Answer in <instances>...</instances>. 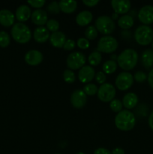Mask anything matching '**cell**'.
Listing matches in <instances>:
<instances>
[{"label":"cell","instance_id":"obj_1","mask_svg":"<svg viewBox=\"0 0 153 154\" xmlns=\"http://www.w3.org/2000/svg\"><path fill=\"white\" fill-rule=\"evenodd\" d=\"M138 58V54L135 50L128 48L117 57V64L124 71L131 70L137 64Z\"/></svg>","mask_w":153,"mask_h":154},{"label":"cell","instance_id":"obj_2","mask_svg":"<svg viewBox=\"0 0 153 154\" xmlns=\"http://www.w3.org/2000/svg\"><path fill=\"white\" fill-rule=\"evenodd\" d=\"M136 124L135 115L129 110H122L115 117V125L122 131H130Z\"/></svg>","mask_w":153,"mask_h":154},{"label":"cell","instance_id":"obj_3","mask_svg":"<svg viewBox=\"0 0 153 154\" xmlns=\"http://www.w3.org/2000/svg\"><path fill=\"white\" fill-rule=\"evenodd\" d=\"M11 36L14 41L20 44H26L32 38L30 29L22 23H14L11 29Z\"/></svg>","mask_w":153,"mask_h":154},{"label":"cell","instance_id":"obj_4","mask_svg":"<svg viewBox=\"0 0 153 154\" xmlns=\"http://www.w3.org/2000/svg\"><path fill=\"white\" fill-rule=\"evenodd\" d=\"M134 38L139 45L146 46L153 41V29L146 25L138 26L134 31Z\"/></svg>","mask_w":153,"mask_h":154},{"label":"cell","instance_id":"obj_5","mask_svg":"<svg viewBox=\"0 0 153 154\" xmlns=\"http://www.w3.org/2000/svg\"><path fill=\"white\" fill-rule=\"evenodd\" d=\"M115 23L109 16L102 15L98 17L95 20V28L99 32L103 35H110L115 29Z\"/></svg>","mask_w":153,"mask_h":154},{"label":"cell","instance_id":"obj_6","mask_svg":"<svg viewBox=\"0 0 153 154\" xmlns=\"http://www.w3.org/2000/svg\"><path fill=\"white\" fill-rule=\"evenodd\" d=\"M118 42L112 36H103L99 39L97 45V51L100 53L112 54L118 48Z\"/></svg>","mask_w":153,"mask_h":154},{"label":"cell","instance_id":"obj_7","mask_svg":"<svg viewBox=\"0 0 153 154\" xmlns=\"http://www.w3.org/2000/svg\"><path fill=\"white\" fill-rule=\"evenodd\" d=\"M86 57L80 52H73L69 54L66 60V64L70 70H76L83 67L86 63Z\"/></svg>","mask_w":153,"mask_h":154},{"label":"cell","instance_id":"obj_8","mask_svg":"<svg viewBox=\"0 0 153 154\" xmlns=\"http://www.w3.org/2000/svg\"><path fill=\"white\" fill-rule=\"evenodd\" d=\"M98 97L101 102H109L113 100L116 96V89L112 84L110 83L100 85L98 90Z\"/></svg>","mask_w":153,"mask_h":154},{"label":"cell","instance_id":"obj_9","mask_svg":"<svg viewBox=\"0 0 153 154\" xmlns=\"http://www.w3.org/2000/svg\"><path fill=\"white\" fill-rule=\"evenodd\" d=\"M115 83L118 90L121 91H124L131 87L134 83V77L129 72H121L116 77Z\"/></svg>","mask_w":153,"mask_h":154},{"label":"cell","instance_id":"obj_10","mask_svg":"<svg viewBox=\"0 0 153 154\" xmlns=\"http://www.w3.org/2000/svg\"><path fill=\"white\" fill-rule=\"evenodd\" d=\"M138 19L144 25L148 26L153 23V5H147L140 9L138 12Z\"/></svg>","mask_w":153,"mask_h":154},{"label":"cell","instance_id":"obj_11","mask_svg":"<svg viewBox=\"0 0 153 154\" xmlns=\"http://www.w3.org/2000/svg\"><path fill=\"white\" fill-rule=\"evenodd\" d=\"M87 102V96L82 90H76L70 96V103L74 108L80 109L86 105Z\"/></svg>","mask_w":153,"mask_h":154},{"label":"cell","instance_id":"obj_12","mask_svg":"<svg viewBox=\"0 0 153 154\" xmlns=\"http://www.w3.org/2000/svg\"><path fill=\"white\" fill-rule=\"evenodd\" d=\"M95 76V72L92 66H84L78 72V79L83 84H88Z\"/></svg>","mask_w":153,"mask_h":154},{"label":"cell","instance_id":"obj_13","mask_svg":"<svg viewBox=\"0 0 153 154\" xmlns=\"http://www.w3.org/2000/svg\"><path fill=\"white\" fill-rule=\"evenodd\" d=\"M26 63L32 66H35L41 63L43 61V54L40 51L37 50L28 51L24 57Z\"/></svg>","mask_w":153,"mask_h":154},{"label":"cell","instance_id":"obj_14","mask_svg":"<svg viewBox=\"0 0 153 154\" xmlns=\"http://www.w3.org/2000/svg\"><path fill=\"white\" fill-rule=\"evenodd\" d=\"M111 6L117 14H124L130 11V2L128 0H112Z\"/></svg>","mask_w":153,"mask_h":154},{"label":"cell","instance_id":"obj_15","mask_svg":"<svg viewBox=\"0 0 153 154\" xmlns=\"http://www.w3.org/2000/svg\"><path fill=\"white\" fill-rule=\"evenodd\" d=\"M32 21L35 25L39 26H43L46 24L47 20V13L43 9H37L32 13L31 15Z\"/></svg>","mask_w":153,"mask_h":154},{"label":"cell","instance_id":"obj_16","mask_svg":"<svg viewBox=\"0 0 153 154\" xmlns=\"http://www.w3.org/2000/svg\"><path fill=\"white\" fill-rule=\"evenodd\" d=\"M15 16L10 10L2 9L0 10V24L3 26L9 27L14 25Z\"/></svg>","mask_w":153,"mask_h":154},{"label":"cell","instance_id":"obj_17","mask_svg":"<svg viewBox=\"0 0 153 154\" xmlns=\"http://www.w3.org/2000/svg\"><path fill=\"white\" fill-rule=\"evenodd\" d=\"M66 35L62 32L57 31L52 32L50 35V42L53 47L57 48H62L64 46L66 42Z\"/></svg>","mask_w":153,"mask_h":154},{"label":"cell","instance_id":"obj_18","mask_svg":"<svg viewBox=\"0 0 153 154\" xmlns=\"http://www.w3.org/2000/svg\"><path fill=\"white\" fill-rule=\"evenodd\" d=\"M49 30L44 26H38L34 29L33 32V38L38 43H45L50 38Z\"/></svg>","mask_w":153,"mask_h":154},{"label":"cell","instance_id":"obj_19","mask_svg":"<svg viewBox=\"0 0 153 154\" xmlns=\"http://www.w3.org/2000/svg\"><path fill=\"white\" fill-rule=\"evenodd\" d=\"M32 15L31 9L26 5H20L16 8V12H15V17L16 20L20 21V23L26 22L29 19Z\"/></svg>","mask_w":153,"mask_h":154},{"label":"cell","instance_id":"obj_20","mask_svg":"<svg viewBox=\"0 0 153 154\" xmlns=\"http://www.w3.org/2000/svg\"><path fill=\"white\" fill-rule=\"evenodd\" d=\"M123 106L127 110L134 108L138 103V97L134 93H128L122 99Z\"/></svg>","mask_w":153,"mask_h":154},{"label":"cell","instance_id":"obj_21","mask_svg":"<svg viewBox=\"0 0 153 154\" xmlns=\"http://www.w3.org/2000/svg\"><path fill=\"white\" fill-rule=\"evenodd\" d=\"M93 18L92 14L88 11H82L76 17V23L80 26H86L92 22Z\"/></svg>","mask_w":153,"mask_h":154},{"label":"cell","instance_id":"obj_22","mask_svg":"<svg viewBox=\"0 0 153 154\" xmlns=\"http://www.w3.org/2000/svg\"><path fill=\"white\" fill-rule=\"evenodd\" d=\"M60 11L65 14H72L77 8V2L74 0H62L58 2Z\"/></svg>","mask_w":153,"mask_h":154},{"label":"cell","instance_id":"obj_23","mask_svg":"<svg viewBox=\"0 0 153 154\" xmlns=\"http://www.w3.org/2000/svg\"><path fill=\"white\" fill-rule=\"evenodd\" d=\"M141 63L146 69L153 66V50L146 49L141 54Z\"/></svg>","mask_w":153,"mask_h":154},{"label":"cell","instance_id":"obj_24","mask_svg":"<svg viewBox=\"0 0 153 154\" xmlns=\"http://www.w3.org/2000/svg\"><path fill=\"white\" fill-rule=\"evenodd\" d=\"M134 23V20L132 16L128 14H124L119 17L118 20V25L120 28L123 29H128L131 28Z\"/></svg>","mask_w":153,"mask_h":154},{"label":"cell","instance_id":"obj_25","mask_svg":"<svg viewBox=\"0 0 153 154\" xmlns=\"http://www.w3.org/2000/svg\"><path fill=\"white\" fill-rule=\"evenodd\" d=\"M117 66L118 64L114 60H107L105 62L102 66V69H103L104 73H106L107 75H110V74L114 73L116 71Z\"/></svg>","mask_w":153,"mask_h":154},{"label":"cell","instance_id":"obj_26","mask_svg":"<svg viewBox=\"0 0 153 154\" xmlns=\"http://www.w3.org/2000/svg\"><path fill=\"white\" fill-rule=\"evenodd\" d=\"M102 60L101 54L98 51H93L89 54L88 57V60L89 64L92 66H97L100 63Z\"/></svg>","mask_w":153,"mask_h":154},{"label":"cell","instance_id":"obj_27","mask_svg":"<svg viewBox=\"0 0 153 154\" xmlns=\"http://www.w3.org/2000/svg\"><path fill=\"white\" fill-rule=\"evenodd\" d=\"M86 38L88 40H94L98 37V30L94 26H88L84 32Z\"/></svg>","mask_w":153,"mask_h":154},{"label":"cell","instance_id":"obj_28","mask_svg":"<svg viewBox=\"0 0 153 154\" xmlns=\"http://www.w3.org/2000/svg\"><path fill=\"white\" fill-rule=\"evenodd\" d=\"M63 79L68 84H73L76 81V75L72 70L66 69L63 72Z\"/></svg>","mask_w":153,"mask_h":154},{"label":"cell","instance_id":"obj_29","mask_svg":"<svg viewBox=\"0 0 153 154\" xmlns=\"http://www.w3.org/2000/svg\"><path fill=\"white\" fill-rule=\"evenodd\" d=\"M10 42V35L5 31H0V47L6 48Z\"/></svg>","mask_w":153,"mask_h":154},{"label":"cell","instance_id":"obj_30","mask_svg":"<svg viewBox=\"0 0 153 154\" xmlns=\"http://www.w3.org/2000/svg\"><path fill=\"white\" fill-rule=\"evenodd\" d=\"M98 89L97 86L94 85V84H88L84 86L82 91L86 96H94L98 93Z\"/></svg>","mask_w":153,"mask_h":154},{"label":"cell","instance_id":"obj_31","mask_svg":"<svg viewBox=\"0 0 153 154\" xmlns=\"http://www.w3.org/2000/svg\"><path fill=\"white\" fill-rule=\"evenodd\" d=\"M46 29L49 31L52 32H56L59 29V23L56 20L50 19L46 22Z\"/></svg>","mask_w":153,"mask_h":154},{"label":"cell","instance_id":"obj_32","mask_svg":"<svg viewBox=\"0 0 153 154\" xmlns=\"http://www.w3.org/2000/svg\"><path fill=\"white\" fill-rule=\"evenodd\" d=\"M110 109L112 110V111L118 113L121 111H122L123 105L122 102L120 100H118V99H113V100L110 102Z\"/></svg>","mask_w":153,"mask_h":154},{"label":"cell","instance_id":"obj_33","mask_svg":"<svg viewBox=\"0 0 153 154\" xmlns=\"http://www.w3.org/2000/svg\"><path fill=\"white\" fill-rule=\"evenodd\" d=\"M47 11L52 14H57L60 12V8L57 2H52L47 5Z\"/></svg>","mask_w":153,"mask_h":154},{"label":"cell","instance_id":"obj_34","mask_svg":"<svg viewBox=\"0 0 153 154\" xmlns=\"http://www.w3.org/2000/svg\"><path fill=\"white\" fill-rule=\"evenodd\" d=\"M76 45H77L78 48H80V49L86 50L87 49V48H88L90 44L89 42H88V39L85 38H80L78 39L77 42H76Z\"/></svg>","mask_w":153,"mask_h":154},{"label":"cell","instance_id":"obj_35","mask_svg":"<svg viewBox=\"0 0 153 154\" xmlns=\"http://www.w3.org/2000/svg\"><path fill=\"white\" fill-rule=\"evenodd\" d=\"M134 80L139 83H142L147 79V75H146L144 72H141V71H138V72H135L134 75Z\"/></svg>","mask_w":153,"mask_h":154},{"label":"cell","instance_id":"obj_36","mask_svg":"<svg viewBox=\"0 0 153 154\" xmlns=\"http://www.w3.org/2000/svg\"><path fill=\"white\" fill-rule=\"evenodd\" d=\"M27 2L32 7L35 8L37 9H40V8H42L46 2L44 0H28Z\"/></svg>","mask_w":153,"mask_h":154},{"label":"cell","instance_id":"obj_37","mask_svg":"<svg viewBox=\"0 0 153 154\" xmlns=\"http://www.w3.org/2000/svg\"><path fill=\"white\" fill-rule=\"evenodd\" d=\"M95 81H97V83L100 84H105V81H106V75L103 72H98L95 74Z\"/></svg>","mask_w":153,"mask_h":154},{"label":"cell","instance_id":"obj_38","mask_svg":"<svg viewBox=\"0 0 153 154\" xmlns=\"http://www.w3.org/2000/svg\"><path fill=\"white\" fill-rule=\"evenodd\" d=\"M75 47H76V42L72 39H68V40H66L63 48L65 51H72V50L74 49Z\"/></svg>","mask_w":153,"mask_h":154},{"label":"cell","instance_id":"obj_39","mask_svg":"<svg viewBox=\"0 0 153 154\" xmlns=\"http://www.w3.org/2000/svg\"><path fill=\"white\" fill-rule=\"evenodd\" d=\"M82 3L88 7H94L98 4L99 1L98 0H83Z\"/></svg>","mask_w":153,"mask_h":154},{"label":"cell","instance_id":"obj_40","mask_svg":"<svg viewBox=\"0 0 153 154\" xmlns=\"http://www.w3.org/2000/svg\"><path fill=\"white\" fill-rule=\"evenodd\" d=\"M93 154H112L111 152L109 150L106 148H104V147H99V148L96 149L94 150V153Z\"/></svg>","mask_w":153,"mask_h":154},{"label":"cell","instance_id":"obj_41","mask_svg":"<svg viewBox=\"0 0 153 154\" xmlns=\"http://www.w3.org/2000/svg\"><path fill=\"white\" fill-rule=\"evenodd\" d=\"M147 80H148V83L149 84V86L153 89V68L150 71L149 73H148V77H147Z\"/></svg>","mask_w":153,"mask_h":154},{"label":"cell","instance_id":"obj_42","mask_svg":"<svg viewBox=\"0 0 153 154\" xmlns=\"http://www.w3.org/2000/svg\"><path fill=\"white\" fill-rule=\"evenodd\" d=\"M112 154H124V150L121 147H116L111 152Z\"/></svg>","mask_w":153,"mask_h":154},{"label":"cell","instance_id":"obj_43","mask_svg":"<svg viewBox=\"0 0 153 154\" xmlns=\"http://www.w3.org/2000/svg\"><path fill=\"white\" fill-rule=\"evenodd\" d=\"M148 126L153 130V111L151 113L149 117H148Z\"/></svg>","mask_w":153,"mask_h":154},{"label":"cell","instance_id":"obj_44","mask_svg":"<svg viewBox=\"0 0 153 154\" xmlns=\"http://www.w3.org/2000/svg\"><path fill=\"white\" fill-rule=\"evenodd\" d=\"M112 19V18H113V19H117V14H113L112 16V17H111Z\"/></svg>","mask_w":153,"mask_h":154},{"label":"cell","instance_id":"obj_45","mask_svg":"<svg viewBox=\"0 0 153 154\" xmlns=\"http://www.w3.org/2000/svg\"><path fill=\"white\" fill-rule=\"evenodd\" d=\"M76 154H86V153H82V152H79V153H76Z\"/></svg>","mask_w":153,"mask_h":154},{"label":"cell","instance_id":"obj_46","mask_svg":"<svg viewBox=\"0 0 153 154\" xmlns=\"http://www.w3.org/2000/svg\"><path fill=\"white\" fill-rule=\"evenodd\" d=\"M152 49H153V41H152Z\"/></svg>","mask_w":153,"mask_h":154},{"label":"cell","instance_id":"obj_47","mask_svg":"<svg viewBox=\"0 0 153 154\" xmlns=\"http://www.w3.org/2000/svg\"><path fill=\"white\" fill-rule=\"evenodd\" d=\"M55 154H62V153H55Z\"/></svg>","mask_w":153,"mask_h":154}]
</instances>
